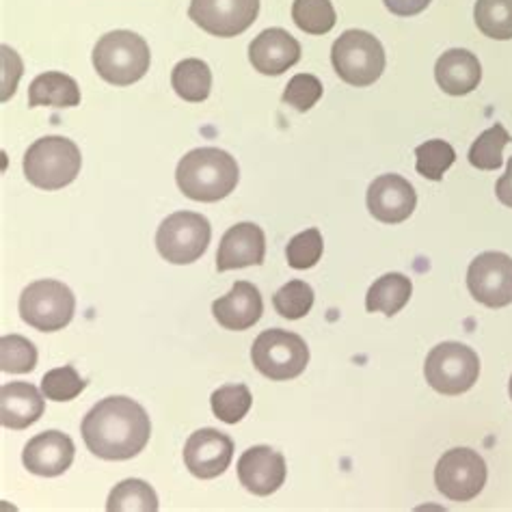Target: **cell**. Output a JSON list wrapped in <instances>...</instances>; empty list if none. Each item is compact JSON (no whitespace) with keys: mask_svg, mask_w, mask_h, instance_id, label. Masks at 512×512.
I'll list each match as a JSON object with an SVG mask.
<instances>
[{"mask_svg":"<svg viewBox=\"0 0 512 512\" xmlns=\"http://www.w3.org/2000/svg\"><path fill=\"white\" fill-rule=\"evenodd\" d=\"M234 458V441L221 430L201 428L188 437L184 446V465L193 476L212 480L229 467Z\"/></svg>","mask_w":512,"mask_h":512,"instance_id":"13","label":"cell"},{"mask_svg":"<svg viewBox=\"0 0 512 512\" xmlns=\"http://www.w3.org/2000/svg\"><path fill=\"white\" fill-rule=\"evenodd\" d=\"M435 484L448 500L471 502L487 484V463L476 450H448L435 467Z\"/></svg>","mask_w":512,"mask_h":512,"instance_id":"10","label":"cell"},{"mask_svg":"<svg viewBox=\"0 0 512 512\" xmlns=\"http://www.w3.org/2000/svg\"><path fill=\"white\" fill-rule=\"evenodd\" d=\"M249 61L264 76H281L301 61V44L284 29H266L251 42Z\"/></svg>","mask_w":512,"mask_h":512,"instance_id":"18","label":"cell"},{"mask_svg":"<svg viewBox=\"0 0 512 512\" xmlns=\"http://www.w3.org/2000/svg\"><path fill=\"white\" fill-rule=\"evenodd\" d=\"M335 72L353 87H370L385 70V50L368 31H346L335 39L331 50Z\"/></svg>","mask_w":512,"mask_h":512,"instance_id":"5","label":"cell"},{"mask_svg":"<svg viewBox=\"0 0 512 512\" xmlns=\"http://www.w3.org/2000/svg\"><path fill=\"white\" fill-rule=\"evenodd\" d=\"M495 195L502 201L504 206L512 208V158L508 160V169L495 184Z\"/></svg>","mask_w":512,"mask_h":512,"instance_id":"37","label":"cell"},{"mask_svg":"<svg viewBox=\"0 0 512 512\" xmlns=\"http://www.w3.org/2000/svg\"><path fill=\"white\" fill-rule=\"evenodd\" d=\"M273 305L288 320H301L305 318L314 307V290L301 279L288 281L284 288H279L273 296Z\"/></svg>","mask_w":512,"mask_h":512,"instance_id":"31","label":"cell"},{"mask_svg":"<svg viewBox=\"0 0 512 512\" xmlns=\"http://www.w3.org/2000/svg\"><path fill=\"white\" fill-rule=\"evenodd\" d=\"M171 85L186 102H204L212 89V72L206 61L184 59L173 67Z\"/></svg>","mask_w":512,"mask_h":512,"instance_id":"24","label":"cell"},{"mask_svg":"<svg viewBox=\"0 0 512 512\" xmlns=\"http://www.w3.org/2000/svg\"><path fill=\"white\" fill-rule=\"evenodd\" d=\"M76 312V296L61 281L42 279L24 288L20 296V316L26 325L52 333L70 325Z\"/></svg>","mask_w":512,"mask_h":512,"instance_id":"8","label":"cell"},{"mask_svg":"<svg viewBox=\"0 0 512 512\" xmlns=\"http://www.w3.org/2000/svg\"><path fill=\"white\" fill-rule=\"evenodd\" d=\"M322 249H325V242H322L320 229L316 227L305 229V232L296 234L288 242V249H286L288 264L294 268V271H307V268H314L322 258Z\"/></svg>","mask_w":512,"mask_h":512,"instance_id":"33","label":"cell"},{"mask_svg":"<svg viewBox=\"0 0 512 512\" xmlns=\"http://www.w3.org/2000/svg\"><path fill=\"white\" fill-rule=\"evenodd\" d=\"M152 52L145 39L132 31H113L93 48V67L115 87H130L150 70Z\"/></svg>","mask_w":512,"mask_h":512,"instance_id":"3","label":"cell"},{"mask_svg":"<svg viewBox=\"0 0 512 512\" xmlns=\"http://www.w3.org/2000/svg\"><path fill=\"white\" fill-rule=\"evenodd\" d=\"M80 433L91 454L104 461H128L141 454L150 441V415L126 396L100 400L83 420Z\"/></svg>","mask_w":512,"mask_h":512,"instance_id":"1","label":"cell"},{"mask_svg":"<svg viewBox=\"0 0 512 512\" xmlns=\"http://www.w3.org/2000/svg\"><path fill=\"white\" fill-rule=\"evenodd\" d=\"M251 361L266 379L292 381L305 372L309 348L301 335L284 329H268L253 342Z\"/></svg>","mask_w":512,"mask_h":512,"instance_id":"7","label":"cell"},{"mask_svg":"<svg viewBox=\"0 0 512 512\" xmlns=\"http://www.w3.org/2000/svg\"><path fill=\"white\" fill-rule=\"evenodd\" d=\"M508 392H510V398H512V376H510V385H508Z\"/></svg>","mask_w":512,"mask_h":512,"instance_id":"38","label":"cell"},{"mask_svg":"<svg viewBox=\"0 0 512 512\" xmlns=\"http://www.w3.org/2000/svg\"><path fill=\"white\" fill-rule=\"evenodd\" d=\"M212 314L223 329L247 331L264 314L262 294L251 281H236L232 290L212 303Z\"/></svg>","mask_w":512,"mask_h":512,"instance_id":"19","label":"cell"},{"mask_svg":"<svg viewBox=\"0 0 512 512\" xmlns=\"http://www.w3.org/2000/svg\"><path fill=\"white\" fill-rule=\"evenodd\" d=\"M80 104L78 83L67 74L46 72L39 74L29 87V106H55V109H72Z\"/></svg>","mask_w":512,"mask_h":512,"instance_id":"22","label":"cell"},{"mask_svg":"<svg viewBox=\"0 0 512 512\" xmlns=\"http://www.w3.org/2000/svg\"><path fill=\"white\" fill-rule=\"evenodd\" d=\"M266 255V236L260 225L238 223L229 227L219 251H217V271H234V268L260 266Z\"/></svg>","mask_w":512,"mask_h":512,"instance_id":"17","label":"cell"},{"mask_svg":"<svg viewBox=\"0 0 512 512\" xmlns=\"http://www.w3.org/2000/svg\"><path fill=\"white\" fill-rule=\"evenodd\" d=\"M37 366V348L22 335H5L0 340V370L9 374L33 372Z\"/></svg>","mask_w":512,"mask_h":512,"instance_id":"32","label":"cell"},{"mask_svg":"<svg viewBox=\"0 0 512 512\" xmlns=\"http://www.w3.org/2000/svg\"><path fill=\"white\" fill-rule=\"evenodd\" d=\"M286 458L268 446L249 448L238 461V480L253 495H273L286 482Z\"/></svg>","mask_w":512,"mask_h":512,"instance_id":"15","label":"cell"},{"mask_svg":"<svg viewBox=\"0 0 512 512\" xmlns=\"http://www.w3.org/2000/svg\"><path fill=\"white\" fill-rule=\"evenodd\" d=\"M467 288L482 305L500 309L512 303V258L502 251H484L469 264Z\"/></svg>","mask_w":512,"mask_h":512,"instance_id":"11","label":"cell"},{"mask_svg":"<svg viewBox=\"0 0 512 512\" xmlns=\"http://www.w3.org/2000/svg\"><path fill=\"white\" fill-rule=\"evenodd\" d=\"M417 206L415 188L402 175L385 173L368 188V210L376 221L396 225L407 221Z\"/></svg>","mask_w":512,"mask_h":512,"instance_id":"14","label":"cell"},{"mask_svg":"<svg viewBox=\"0 0 512 512\" xmlns=\"http://www.w3.org/2000/svg\"><path fill=\"white\" fill-rule=\"evenodd\" d=\"M74 441L59 430H46V433L33 437L22 452L24 467L35 476L55 478L65 474L74 463Z\"/></svg>","mask_w":512,"mask_h":512,"instance_id":"16","label":"cell"},{"mask_svg":"<svg viewBox=\"0 0 512 512\" xmlns=\"http://www.w3.org/2000/svg\"><path fill=\"white\" fill-rule=\"evenodd\" d=\"M80 167L83 156L78 145L65 137L37 139L24 154L26 180L42 191H61L78 178Z\"/></svg>","mask_w":512,"mask_h":512,"instance_id":"4","label":"cell"},{"mask_svg":"<svg viewBox=\"0 0 512 512\" xmlns=\"http://www.w3.org/2000/svg\"><path fill=\"white\" fill-rule=\"evenodd\" d=\"M44 392L31 383H7L0 389V424L9 430L33 426L46 411Z\"/></svg>","mask_w":512,"mask_h":512,"instance_id":"20","label":"cell"},{"mask_svg":"<svg viewBox=\"0 0 512 512\" xmlns=\"http://www.w3.org/2000/svg\"><path fill=\"white\" fill-rule=\"evenodd\" d=\"M383 3L394 16L411 18L417 16V13H422L430 5V0H383Z\"/></svg>","mask_w":512,"mask_h":512,"instance_id":"36","label":"cell"},{"mask_svg":"<svg viewBox=\"0 0 512 512\" xmlns=\"http://www.w3.org/2000/svg\"><path fill=\"white\" fill-rule=\"evenodd\" d=\"M106 508L111 512H156L158 495L143 480H124L111 491Z\"/></svg>","mask_w":512,"mask_h":512,"instance_id":"25","label":"cell"},{"mask_svg":"<svg viewBox=\"0 0 512 512\" xmlns=\"http://www.w3.org/2000/svg\"><path fill=\"white\" fill-rule=\"evenodd\" d=\"M260 0H191L188 18L214 37H236L258 20Z\"/></svg>","mask_w":512,"mask_h":512,"instance_id":"12","label":"cell"},{"mask_svg":"<svg viewBox=\"0 0 512 512\" xmlns=\"http://www.w3.org/2000/svg\"><path fill=\"white\" fill-rule=\"evenodd\" d=\"M512 141L508 130L502 124H495L484 130L469 150V163L480 171H497L502 167L504 147Z\"/></svg>","mask_w":512,"mask_h":512,"instance_id":"26","label":"cell"},{"mask_svg":"<svg viewBox=\"0 0 512 512\" xmlns=\"http://www.w3.org/2000/svg\"><path fill=\"white\" fill-rule=\"evenodd\" d=\"M413 294V284L409 277L400 273H387L376 279L368 290L366 307L368 312H381L385 316H396L400 309L409 303Z\"/></svg>","mask_w":512,"mask_h":512,"instance_id":"23","label":"cell"},{"mask_svg":"<svg viewBox=\"0 0 512 512\" xmlns=\"http://www.w3.org/2000/svg\"><path fill=\"white\" fill-rule=\"evenodd\" d=\"M320 98L322 83L314 74H296L284 91V102L299 113L314 109V104H318Z\"/></svg>","mask_w":512,"mask_h":512,"instance_id":"35","label":"cell"},{"mask_svg":"<svg viewBox=\"0 0 512 512\" xmlns=\"http://www.w3.org/2000/svg\"><path fill=\"white\" fill-rule=\"evenodd\" d=\"M87 387V381L80 379V374L76 372L74 366H63L55 368L44 374L42 379V392L48 400L55 402H70L83 394V389Z\"/></svg>","mask_w":512,"mask_h":512,"instance_id":"34","label":"cell"},{"mask_svg":"<svg viewBox=\"0 0 512 512\" xmlns=\"http://www.w3.org/2000/svg\"><path fill=\"white\" fill-rule=\"evenodd\" d=\"M474 18L482 35L491 39H512V0H478Z\"/></svg>","mask_w":512,"mask_h":512,"instance_id":"27","label":"cell"},{"mask_svg":"<svg viewBox=\"0 0 512 512\" xmlns=\"http://www.w3.org/2000/svg\"><path fill=\"white\" fill-rule=\"evenodd\" d=\"M415 158H417V163H415L417 173H420L426 180L439 182L443 178V173H446L454 165L456 152L450 143L441 141V139H433V141L417 145Z\"/></svg>","mask_w":512,"mask_h":512,"instance_id":"29","label":"cell"},{"mask_svg":"<svg viewBox=\"0 0 512 512\" xmlns=\"http://www.w3.org/2000/svg\"><path fill=\"white\" fill-rule=\"evenodd\" d=\"M292 20L307 35H327L338 22V16L331 0H294Z\"/></svg>","mask_w":512,"mask_h":512,"instance_id":"28","label":"cell"},{"mask_svg":"<svg viewBox=\"0 0 512 512\" xmlns=\"http://www.w3.org/2000/svg\"><path fill=\"white\" fill-rule=\"evenodd\" d=\"M435 78L448 96H467L480 85L482 65L474 52L452 48L437 59Z\"/></svg>","mask_w":512,"mask_h":512,"instance_id":"21","label":"cell"},{"mask_svg":"<svg viewBox=\"0 0 512 512\" xmlns=\"http://www.w3.org/2000/svg\"><path fill=\"white\" fill-rule=\"evenodd\" d=\"M240 169L234 156L219 147H197L175 169L180 191L193 201L214 204L236 191Z\"/></svg>","mask_w":512,"mask_h":512,"instance_id":"2","label":"cell"},{"mask_svg":"<svg viewBox=\"0 0 512 512\" xmlns=\"http://www.w3.org/2000/svg\"><path fill=\"white\" fill-rule=\"evenodd\" d=\"M212 413L225 424H236L251 409L253 398L247 385H223L210 398Z\"/></svg>","mask_w":512,"mask_h":512,"instance_id":"30","label":"cell"},{"mask_svg":"<svg viewBox=\"0 0 512 512\" xmlns=\"http://www.w3.org/2000/svg\"><path fill=\"white\" fill-rule=\"evenodd\" d=\"M212 238L210 221L197 212H175L158 227V253L171 264H193L208 251Z\"/></svg>","mask_w":512,"mask_h":512,"instance_id":"9","label":"cell"},{"mask_svg":"<svg viewBox=\"0 0 512 512\" xmlns=\"http://www.w3.org/2000/svg\"><path fill=\"white\" fill-rule=\"evenodd\" d=\"M424 376L435 392L443 396H461L476 385L480 359L474 348L458 342H443L428 353Z\"/></svg>","mask_w":512,"mask_h":512,"instance_id":"6","label":"cell"}]
</instances>
